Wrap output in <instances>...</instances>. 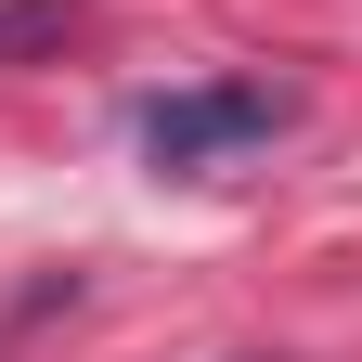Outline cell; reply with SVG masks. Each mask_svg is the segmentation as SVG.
<instances>
[{
    "label": "cell",
    "mask_w": 362,
    "mask_h": 362,
    "mask_svg": "<svg viewBox=\"0 0 362 362\" xmlns=\"http://www.w3.org/2000/svg\"><path fill=\"white\" fill-rule=\"evenodd\" d=\"M298 129V90L285 78H194V90H156L143 104V156L168 181H207V168H233L259 143H285Z\"/></svg>",
    "instance_id": "6da1fadb"
},
{
    "label": "cell",
    "mask_w": 362,
    "mask_h": 362,
    "mask_svg": "<svg viewBox=\"0 0 362 362\" xmlns=\"http://www.w3.org/2000/svg\"><path fill=\"white\" fill-rule=\"evenodd\" d=\"M78 39V0H0V65L13 52H65Z\"/></svg>",
    "instance_id": "7a4b0ae2"
}]
</instances>
